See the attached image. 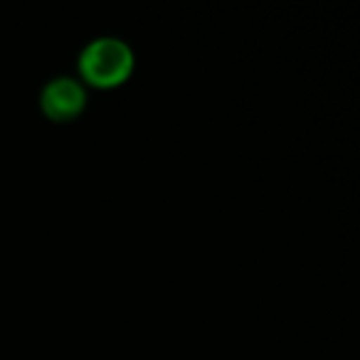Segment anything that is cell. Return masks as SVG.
I'll use <instances>...</instances> for the list:
<instances>
[{"instance_id": "6da1fadb", "label": "cell", "mask_w": 360, "mask_h": 360, "mask_svg": "<svg viewBox=\"0 0 360 360\" xmlns=\"http://www.w3.org/2000/svg\"><path fill=\"white\" fill-rule=\"evenodd\" d=\"M136 72V55L121 37H94L77 57V79L86 89L111 91L124 86Z\"/></svg>"}, {"instance_id": "7a4b0ae2", "label": "cell", "mask_w": 360, "mask_h": 360, "mask_svg": "<svg viewBox=\"0 0 360 360\" xmlns=\"http://www.w3.org/2000/svg\"><path fill=\"white\" fill-rule=\"evenodd\" d=\"M37 104H40V111L47 121H52V124H72L86 111L89 89L77 77H52L40 89Z\"/></svg>"}]
</instances>
